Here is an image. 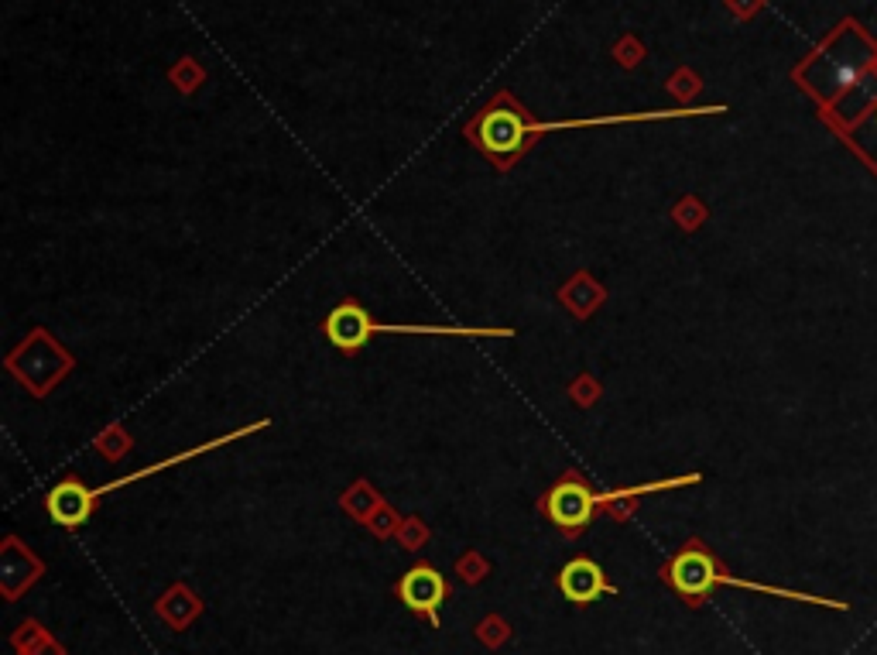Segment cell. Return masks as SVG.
I'll use <instances>...</instances> for the list:
<instances>
[{
	"label": "cell",
	"instance_id": "cell-1",
	"mask_svg": "<svg viewBox=\"0 0 877 655\" xmlns=\"http://www.w3.org/2000/svg\"><path fill=\"white\" fill-rule=\"evenodd\" d=\"M463 134L497 172H508L531 151L538 134H542V124L531 121L528 110L508 90H501L466 124Z\"/></svg>",
	"mask_w": 877,
	"mask_h": 655
},
{
	"label": "cell",
	"instance_id": "cell-2",
	"mask_svg": "<svg viewBox=\"0 0 877 655\" xmlns=\"http://www.w3.org/2000/svg\"><path fill=\"white\" fill-rule=\"evenodd\" d=\"M326 340L333 343L340 354H357L367 347L377 333H439V337H511V330H460V326H394V323H374L370 313L357 299H343L323 323Z\"/></svg>",
	"mask_w": 877,
	"mask_h": 655
},
{
	"label": "cell",
	"instance_id": "cell-3",
	"mask_svg": "<svg viewBox=\"0 0 877 655\" xmlns=\"http://www.w3.org/2000/svg\"><path fill=\"white\" fill-rule=\"evenodd\" d=\"M72 367H76V357H72L59 340H52V333L42 330V326L31 330V337L7 357V371L35 398H45Z\"/></svg>",
	"mask_w": 877,
	"mask_h": 655
},
{
	"label": "cell",
	"instance_id": "cell-4",
	"mask_svg": "<svg viewBox=\"0 0 877 655\" xmlns=\"http://www.w3.org/2000/svg\"><path fill=\"white\" fill-rule=\"evenodd\" d=\"M538 511H542V515L549 518L566 539H579V535L593 525V518H597L600 491H593V484L573 467L542 494Z\"/></svg>",
	"mask_w": 877,
	"mask_h": 655
},
{
	"label": "cell",
	"instance_id": "cell-5",
	"mask_svg": "<svg viewBox=\"0 0 877 655\" xmlns=\"http://www.w3.org/2000/svg\"><path fill=\"white\" fill-rule=\"evenodd\" d=\"M720 566L723 563L703 546V539H689L686 546L662 566V580L669 583L689 607H703L706 597L716 590V570H720Z\"/></svg>",
	"mask_w": 877,
	"mask_h": 655
},
{
	"label": "cell",
	"instance_id": "cell-6",
	"mask_svg": "<svg viewBox=\"0 0 877 655\" xmlns=\"http://www.w3.org/2000/svg\"><path fill=\"white\" fill-rule=\"evenodd\" d=\"M398 601L418 618H425L432 628H439V611L449 601V580L442 577L432 563H415L394 587Z\"/></svg>",
	"mask_w": 877,
	"mask_h": 655
},
{
	"label": "cell",
	"instance_id": "cell-7",
	"mask_svg": "<svg viewBox=\"0 0 877 655\" xmlns=\"http://www.w3.org/2000/svg\"><path fill=\"white\" fill-rule=\"evenodd\" d=\"M100 501L93 498V487L83 484L76 474H66L52 491L45 494V511L55 525L62 529H79L93 518V511Z\"/></svg>",
	"mask_w": 877,
	"mask_h": 655
},
{
	"label": "cell",
	"instance_id": "cell-8",
	"mask_svg": "<svg viewBox=\"0 0 877 655\" xmlns=\"http://www.w3.org/2000/svg\"><path fill=\"white\" fill-rule=\"evenodd\" d=\"M559 590H562V597H566L569 604H576V607H590V604H597L603 594H610V597L617 594V587L607 580L603 566L597 563V559H590V556H576V559H569V563L562 566V570H559Z\"/></svg>",
	"mask_w": 877,
	"mask_h": 655
},
{
	"label": "cell",
	"instance_id": "cell-9",
	"mask_svg": "<svg viewBox=\"0 0 877 655\" xmlns=\"http://www.w3.org/2000/svg\"><path fill=\"white\" fill-rule=\"evenodd\" d=\"M45 577V563L31 553L18 535H7L0 546V587H4L7 601H18L28 587H35Z\"/></svg>",
	"mask_w": 877,
	"mask_h": 655
},
{
	"label": "cell",
	"instance_id": "cell-10",
	"mask_svg": "<svg viewBox=\"0 0 877 655\" xmlns=\"http://www.w3.org/2000/svg\"><path fill=\"white\" fill-rule=\"evenodd\" d=\"M155 611H158V618H162L172 631H185V628L192 625V621L199 618V614L206 611V604H203V597H199L196 590H189V583L175 580L172 587H168L165 594L158 597Z\"/></svg>",
	"mask_w": 877,
	"mask_h": 655
},
{
	"label": "cell",
	"instance_id": "cell-11",
	"mask_svg": "<svg viewBox=\"0 0 877 655\" xmlns=\"http://www.w3.org/2000/svg\"><path fill=\"white\" fill-rule=\"evenodd\" d=\"M603 299H607V289H603L590 271H576V275L559 289V302L576 319H590L603 306Z\"/></svg>",
	"mask_w": 877,
	"mask_h": 655
},
{
	"label": "cell",
	"instance_id": "cell-12",
	"mask_svg": "<svg viewBox=\"0 0 877 655\" xmlns=\"http://www.w3.org/2000/svg\"><path fill=\"white\" fill-rule=\"evenodd\" d=\"M381 505H384L381 494L374 491V484H370V481H353L347 491H343V498H340V508L360 525H367V518L374 515Z\"/></svg>",
	"mask_w": 877,
	"mask_h": 655
},
{
	"label": "cell",
	"instance_id": "cell-13",
	"mask_svg": "<svg viewBox=\"0 0 877 655\" xmlns=\"http://www.w3.org/2000/svg\"><path fill=\"white\" fill-rule=\"evenodd\" d=\"M168 79L175 83V90L185 93V97H192V93L199 90V86L206 83V69L199 66L192 55H182V59L172 62V69H168Z\"/></svg>",
	"mask_w": 877,
	"mask_h": 655
},
{
	"label": "cell",
	"instance_id": "cell-14",
	"mask_svg": "<svg viewBox=\"0 0 877 655\" xmlns=\"http://www.w3.org/2000/svg\"><path fill=\"white\" fill-rule=\"evenodd\" d=\"M93 446H96V453H100V457H107L110 463H117V460H124L127 453H131L134 439L127 436V429L120 426V422H114V426H107L100 436L93 439Z\"/></svg>",
	"mask_w": 877,
	"mask_h": 655
},
{
	"label": "cell",
	"instance_id": "cell-15",
	"mask_svg": "<svg viewBox=\"0 0 877 655\" xmlns=\"http://www.w3.org/2000/svg\"><path fill=\"white\" fill-rule=\"evenodd\" d=\"M456 577H460L466 587H477V583H484L490 577L487 556L477 553V549H466V553L456 559Z\"/></svg>",
	"mask_w": 877,
	"mask_h": 655
},
{
	"label": "cell",
	"instance_id": "cell-16",
	"mask_svg": "<svg viewBox=\"0 0 877 655\" xmlns=\"http://www.w3.org/2000/svg\"><path fill=\"white\" fill-rule=\"evenodd\" d=\"M45 638H48V631H45L42 621L28 618V621H21L18 631L11 635V645H14V652H18V655H31L38 645L45 642Z\"/></svg>",
	"mask_w": 877,
	"mask_h": 655
},
{
	"label": "cell",
	"instance_id": "cell-17",
	"mask_svg": "<svg viewBox=\"0 0 877 655\" xmlns=\"http://www.w3.org/2000/svg\"><path fill=\"white\" fill-rule=\"evenodd\" d=\"M429 525L422 522V518H405V522H401V529H398V535H394V539L401 542V549H408V553H422L425 549V542H429Z\"/></svg>",
	"mask_w": 877,
	"mask_h": 655
},
{
	"label": "cell",
	"instance_id": "cell-18",
	"mask_svg": "<svg viewBox=\"0 0 877 655\" xmlns=\"http://www.w3.org/2000/svg\"><path fill=\"white\" fill-rule=\"evenodd\" d=\"M401 522H405V518H401L398 511L388 505V501H384V505L367 518V529H370V535H377V539H394L398 529H401Z\"/></svg>",
	"mask_w": 877,
	"mask_h": 655
},
{
	"label": "cell",
	"instance_id": "cell-19",
	"mask_svg": "<svg viewBox=\"0 0 877 655\" xmlns=\"http://www.w3.org/2000/svg\"><path fill=\"white\" fill-rule=\"evenodd\" d=\"M473 631H477V638L487 645V649H501V645L511 638V625L501 618V614H487V618L480 621V625L473 628Z\"/></svg>",
	"mask_w": 877,
	"mask_h": 655
},
{
	"label": "cell",
	"instance_id": "cell-20",
	"mask_svg": "<svg viewBox=\"0 0 877 655\" xmlns=\"http://www.w3.org/2000/svg\"><path fill=\"white\" fill-rule=\"evenodd\" d=\"M600 395H603V385H600L597 378H593V374H579L573 385H569V398H573L579 409H590V405L597 402Z\"/></svg>",
	"mask_w": 877,
	"mask_h": 655
},
{
	"label": "cell",
	"instance_id": "cell-21",
	"mask_svg": "<svg viewBox=\"0 0 877 655\" xmlns=\"http://www.w3.org/2000/svg\"><path fill=\"white\" fill-rule=\"evenodd\" d=\"M614 59L621 62L624 69L641 66V59H645V45H641V38L638 35H624L621 42L614 45Z\"/></svg>",
	"mask_w": 877,
	"mask_h": 655
},
{
	"label": "cell",
	"instance_id": "cell-22",
	"mask_svg": "<svg viewBox=\"0 0 877 655\" xmlns=\"http://www.w3.org/2000/svg\"><path fill=\"white\" fill-rule=\"evenodd\" d=\"M672 217H675V223H679L682 230H696L699 223L706 220V210H703V206L696 203L693 196H686V199H682V203H679V206H675V210H672Z\"/></svg>",
	"mask_w": 877,
	"mask_h": 655
},
{
	"label": "cell",
	"instance_id": "cell-23",
	"mask_svg": "<svg viewBox=\"0 0 877 655\" xmlns=\"http://www.w3.org/2000/svg\"><path fill=\"white\" fill-rule=\"evenodd\" d=\"M669 93L675 100H682V103H689L699 93V79H696V73H689V69H679V73H675L672 79H669Z\"/></svg>",
	"mask_w": 877,
	"mask_h": 655
},
{
	"label": "cell",
	"instance_id": "cell-24",
	"mask_svg": "<svg viewBox=\"0 0 877 655\" xmlns=\"http://www.w3.org/2000/svg\"><path fill=\"white\" fill-rule=\"evenodd\" d=\"M31 655H66V645H62V642H55V638H52V635H48V638H45V642H42V645H38V649H35V652H31Z\"/></svg>",
	"mask_w": 877,
	"mask_h": 655
},
{
	"label": "cell",
	"instance_id": "cell-25",
	"mask_svg": "<svg viewBox=\"0 0 877 655\" xmlns=\"http://www.w3.org/2000/svg\"><path fill=\"white\" fill-rule=\"evenodd\" d=\"M874 114H877V110H874Z\"/></svg>",
	"mask_w": 877,
	"mask_h": 655
}]
</instances>
